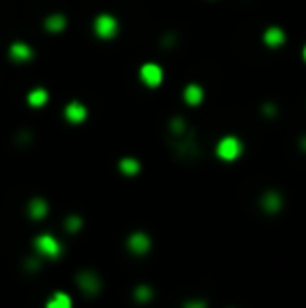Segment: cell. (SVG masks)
Instances as JSON below:
<instances>
[{
    "instance_id": "1",
    "label": "cell",
    "mask_w": 306,
    "mask_h": 308,
    "mask_svg": "<svg viewBox=\"0 0 306 308\" xmlns=\"http://www.w3.org/2000/svg\"><path fill=\"white\" fill-rule=\"evenodd\" d=\"M241 143H239V138L235 136H225L221 143H218L216 147V153L221 160H227V162H233L239 157V153H241Z\"/></svg>"
},
{
    "instance_id": "2",
    "label": "cell",
    "mask_w": 306,
    "mask_h": 308,
    "mask_svg": "<svg viewBox=\"0 0 306 308\" xmlns=\"http://www.w3.org/2000/svg\"><path fill=\"white\" fill-rule=\"evenodd\" d=\"M36 249H38V254H42L44 258H57L59 256V251H61V246H59V241H57L53 235H40L36 239Z\"/></svg>"
},
{
    "instance_id": "3",
    "label": "cell",
    "mask_w": 306,
    "mask_h": 308,
    "mask_svg": "<svg viewBox=\"0 0 306 308\" xmlns=\"http://www.w3.org/2000/svg\"><path fill=\"white\" fill-rule=\"evenodd\" d=\"M94 32H97V36H101V38H113L118 32V21L116 17L111 15H99L97 19H94Z\"/></svg>"
},
{
    "instance_id": "4",
    "label": "cell",
    "mask_w": 306,
    "mask_h": 308,
    "mask_svg": "<svg viewBox=\"0 0 306 308\" xmlns=\"http://www.w3.org/2000/svg\"><path fill=\"white\" fill-rule=\"evenodd\" d=\"M161 78H164V71H161L159 65L155 63H145L141 67V80L147 84V86H157V84L161 82Z\"/></svg>"
},
{
    "instance_id": "5",
    "label": "cell",
    "mask_w": 306,
    "mask_h": 308,
    "mask_svg": "<svg viewBox=\"0 0 306 308\" xmlns=\"http://www.w3.org/2000/svg\"><path fill=\"white\" fill-rule=\"evenodd\" d=\"M65 118H68L72 124H80V122H84V120H86V107L82 105V103L74 101V103H70V105L65 107Z\"/></svg>"
},
{
    "instance_id": "6",
    "label": "cell",
    "mask_w": 306,
    "mask_h": 308,
    "mask_svg": "<svg viewBox=\"0 0 306 308\" xmlns=\"http://www.w3.org/2000/svg\"><path fill=\"white\" fill-rule=\"evenodd\" d=\"M128 247L135 251V254H145L149 249V237L145 233H135V235H130V239H128Z\"/></svg>"
},
{
    "instance_id": "7",
    "label": "cell",
    "mask_w": 306,
    "mask_h": 308,
    "mask_svg": "<svg viewBox=\"0 0 306 308\" xmlns=\"http://www.w3.org/2000/svg\"><path fill=\"white\" fill-rule=\"evenodd\" d=\"M285 40V34L281 27H269V30L264 32V44L271 46V49H275V46H281Z\"/></svg>"
},
{
    "instance_id": "8",
    "label": "cell",
    "mask_w": 306,
    "mask_h": 308,
    "mask_svg": "<svg viewBox=\"0 0 306 308\" xmlns=\"http://www.w3.org/2000/svg\"><path fill=\"white\" fill-rule=\"evenodd\" d=\"M183 95H185V101L189 105H199L204 99V90H202V86H197V84H189Z\"/></svg>"
},
{
    "instance_id": "9",
    "label": "cell",
    "mask_w": 306,
    "mask_h": 308,
    "mask_svg": "<svg viewBox=\"0 0 306 308\" xmlns=\"http://www.w3.org/2000/svg\"><path fill=\"white\" fill-rule=\"evenodd\" d=\"M11 57L15 61H27V59H32V49L23 42H15L11 46Z\"/></svg>"
},
{
    "instance_id": "10",
    "label": "cell",
    "mask_w": 306,
    "mask_h": 308,
    "mask_svg": "<svg viewBox=\"0 0 306 308\" xmlns=\"http://www.w3.org/2000/svg\"><path fill=\"white\" fill-rule=\"evenodd\" d=\"M72 298L68 294H53L46 302V308H72Z\"/></svg>"
},
{
    "instance_id": "11",
    "label": "cell",
    "mask_w": 306,
    "mask_h": 308,
    "mask_svg": "<svg viewBox=\"0 0 306 308\" xmlns=\"http://www.w3.org/2000/svg\"><path fill=\"white\" fill-rule=\"evenodd\" d=\"M46 101H49V92H46L44 88H36L27 95V103H30L32 107H42Z\"/></svg>"
},
{
    "instance_id": "12",
    "label": "cell",
    "mask_w": 306,
    "mask_h": 308,
    "mask_svg": "<svg viewBox=\"0 0 306 308\" xmlns=\"http://www.w3.org/2000/svg\"><path fill=\"white\" fill-rule=\"evenodd\" d=\"M120 170H122L124 174L132 176V174H137V172L141 170V166H139L137 160H132V157H126V160H122V162H120Z\"/></svg>"
},
{
    "instance_id": "13",
    "label": "cell",
    "mask_w": 306,
    "mask_h": 308,
    "mask_svg": "<svg viewBox=\"0 0 306 308\" xmlns=\"http://www.w3.org/2000/svg\"><path fill=\"white\" fill-rule=\"evenodd\" d=\"M65 17L63 15H51L49 19H46V27H49L51 32H61L63 27H65Z\"/></svg>"
},
{
    "instance_id": "14",
    "label": "cell",
    "mask_w": 306,
    "mask_h": 308,
    "mask_svg": "<svg viewBox=\"0 0 306 308\" xmlns=\"http://www.w3.org/2000/svg\"><path fill=\"white\" fill-rule=\"evenodd\" d=\"M46 210H49V205H46L42 199H34L30 203V214H32V218H42Z\"/></svg>"
},
{
    "instance_id": "15",
    "label": "cell",
    "mask_w": 306,
    "mask_h": 308,
    "mask_svg": "<svg viewBox=\"0 0 306 308\" xmlns=\"http://www.w3.org/2000/svg\"><path fill=\"white\" fill-rule=\"evenodd\" d=\"M304 61H306V46H304Z\"/></svg>"
}]
</instances>
